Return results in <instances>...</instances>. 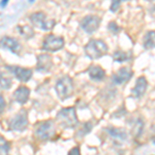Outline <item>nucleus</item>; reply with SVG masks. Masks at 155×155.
<instances>
[{
	"label": "nucleus",
	"instance_id": "obj_1",
	"mask_svg": "<svg viewBox=\"0 0 155 155\" xmlns=\"http://www.w3.org/2000/svg\"><path fill=\"white\" fill-rule=\"evenodd\" d=\"M84 51L90 59L95 60L101 58L107 53V46L101 39H91L85 46Z\"/></svg>",
	"mask_w": 155,
	"mask_h": 155
},
{
	"label": "nucleus",
	"instance_id": "obj_2",
	"mask_svg": "<svg viewBox=\"0 0 155 155\" xmlns=\"http://www.w3.org/2000/svg\"><path fill=\"white\" fill-rule=\"evenodd\" d=\"M57 121L64 128H74V127H77L79 121H78V117L76 114V109L71 107L60 110L58 114H57Z\"/></svg>",
	"mask_w": 155,
	"mask_h": 155
},
{
	"label": "nucleus",
	"instance_id": "obj_3",
	"mask_svg": "<svg viewBox=\"0 0 155 155\" xmlns=\"http://www.w3.org/2000/svg\"><path fill=\"white\" fill-rule=\"evenodd\" d=\"M30 21H31L34 27H37V28L41 30H46V31L52 30L56 25V22H55L54 19H50L42 12H37L32 14L30 16Z\"/></svg>",
	"mask_w": 155,
	"mask_h": 155
},
{
	"label": "nucleus",
	"instance_id": "obj_4",
	"mask_svg": "<svg viewBox=\"0 0 155 155\" xmlns=\"http://www.w3.org/2000/svg\"><path fill=\"white\" fill-rule=\"evenodd\" d=\"M55 89L58 94V97L62 101L71 97L74 92V83H72L71 78H69L68 76L61 78L56 83Z\"/></svg>",
	"mask_w": 155,
	"mask_h": 155
},
{
	"label": "nucleus",
	"instance_id": "obj_5",
	"mask_svg": "<svg viewBox=\"0 0 155 155\" xmlns=\"http://www.w3.org/2000/svg\"><path fill=\"white\" fill-rule=\"evenodd\" d=\"M55 134L54 122L51 120L44 121L37 125L35 129V136L41 141H48Z\"/></svg>",
	"mask_w": 155,
	"mask_h": 155
},
{
	"label": "nucleus",
	"instance_id": "obj_6",
	"mask_svg": "<svg viewBox=\"0 0 155 155\" xmlns=\"http://www.w3.org/2000/svg\"><path fill=\"white\" fill-rule=\"evenodd\" d=\"M28 126V115L26 110H21L18 114H16L9 121V128L15 131H23Z\"/></svg>",
	"mask_w": 155,
	"mask_h": 155
},
{
	"label": "nucleus",
	"instance_id": "obj_7",
	"mask_svg": "<svg viewBox=\"0 0 155 155\" xmlns=\"http://www.w3.org/2000/svg\"><path fill=\"white\" fill-rule=\"evenodd\" d=\"M64 47V39L63 37L56 36L53 34L47 35L42 42V50L47 52H56L61 50Z\"/></svg>",
	"mask_w": 155,
	"mask_h": 155
},
{
	"label": "nucleus",
	"instance_id": "obj_8",
	"mask_svg": "<svg viewBox=\"0 0 155 155\" xmlns=\"http://www.w3.org/2000/svg\"><path fill=\"white\" fill-rule=\"evenodd\" d=\"M101 20L98 16L89 15V16H86L85 18H83L80 25H81V28L83 29L85 32L91 34L98 29L99 25H101Z\"/></svg>",
	"mask_w": 155,
	"mask_h": 155
},
{
	"label": "nucleus",
	"instance_id": "obj_9",
	"mask_svg": "<svg viewBox=\"0 0 155 155\" xmlns=\"http://www.w3.org/2000/svg\"><path fill=\"white\" fill-rule=\"evenodd\" d=\"M6 68H8L19 81L24 83L28 82L32 78V71L30 68H25L21 66H6Z\"/></svg>",
	"mask_w": 155,
	"mask_h": 155
},
{
	"label": "nucleus",
	"instance_id": "obj_10",
	"mask_svg": "<svg viewBox=\"0 0 155 155\" xmlns=\"http://www.w3.org/2000/svg\"><path fill=\"white\" fill-rule=\"evenodd\" d=\"M0 47L8 50V51H11L12 53L16 55H19L20 52H21V45H20V42L17 39L9 36L2 37V39L0 41Z\"/></svg>",
	"mask_w": 155,
	"mask_h": 155
},
{
	"label": "nucleus",
	"instance_id": "obj_11",
	"mask_svg": "<svg viewBox=\"0 0 155 155\" xmlns=\"http://www.w3.org/2000/svg\"><path fill=\"white\" fill-rule=\"evenodd\" d=\"M52 65H53V62H52V58L50 55L42 54L37 56V65H36L37 71L49 72L51 71Z\"/></svg>",
	"mask_w": 155,
	"mask_h": 155
},
{
	"label": "nucleus",
	"instance_id": "obj_12",
	"mask_svg": "<svg viewBox=\"0 0 155 155\" xmlns=\"http://www.w3.org/2000/svg\"><path fill=\"white\" fill-rule=\"evenodd\" d=\"M132 77V71L127 67H122L113 76V81L116 85H122L128 82Z\"/></svg>",
	"mask_w": 155,
	"mask_h": 155
},
{
	"label": "nucleus",
	"instance_id": "obj_13",
	"mask_svg": "<svg viewBox=\"0 0 155 155\" xmlns=\"http://www.w3.org/2000/svg\"><path fill=\"white\" fill-rule=\"evenodd\" d=\"M148 87V82H147L146 78L145 77H140L137 78V82H136V86L132 89V95L134 97H141L145 94Z\"/></svg>",
	"mask_w": 155,
	"mask_h": 155
},
{
	"label": "nucleus",
	"instance_id": "obj_14",
	"mask_svg": "<svg viewBox=\"0 0 155 155\" xmlns=\"http://www.w3.org/2000/svg\"><path fill=\"white\" fill-rule=\"evenodd\" d=\"M107 132L109 134V136H111L112 139H114L116 142L122 143V142L127 141V132L125 129L123 128H116V127H111V128H107Z\"/></svg>",
	"mask_w": 155,
	"mask_h": 155
},
{
	"label": "nucleus",
	"instance_id": "obj_15",
	"mask_svg": "<svg viewBox=\"0 0 155 155\" xmlns=\"http://www.w3.org/2000/svg\"><path fill=\"white\" fill-rule=\"evenodd\" d=\"M30 95V90L29 88L25 86H20L19 88L16 89V91L14 92V98L17 102L21 104H26L27 101L29 99Z\"/></svg>",
	"mask_w": 155,
	"mask_h": 155
},
{
	"label": "nucleus",
	"instance_id": "obj_16",
	"mask_svg": "<svg viewBox=\"0 0 155 155\" xmlns=\"http://www.w3.org/2000/svg\"><path fill=\"white\" fill-rule=\"evenodd\" d=\"M88 74L94 81H101L106 78V71L99 65H93L88 69Z\"/></svg>",
	"mask_w": 155,
	"mask_h": 155
},
{
	"label": "nucleus",
	"instance_id": "obj_17",
	"mask_svg": "<svg viewBox=\"0 0 155 155\" xmlns=\"http://www.w3.org/2000/svg\"><path fill=\"white\" fill-rule=\"evenodd\" d=\"M154 31H148L145 34L144 38H143V46L145 49L147 50H151L154 48Z\"/></svg>",
	"mask_w": 155,
	"mask_h": 155
},
{
	"label": "nucleus",
	"instance_id": "obj_18",
	"mask_svg": "<svg viewBox=\"0 0 155 155\" xmlns=\"http://www.w3.org/2000/svg\"><path fill=\"white\" fill-rule=\"evenodd\" d=\"M130 54L123 51H116L113 55V59L115 62H125L128 59H130Z\"/></svg>",
	"mask_w": 155,
	"mask_h": 155
},
{
	"label": "nucleus",
	"instance_id": "obj_19",
	"mask_svg": "<svg viewBox=\"0 0 155 155\" xmlns=\"http://www.w3.org/2000/svg\"><path fill=\"white\" fill-rule=\"evenodd\" d=\"M11 144L3 137H0V155H9Z\"/></svg>",
	"mask_w": 155,
	"mask_h": 155
},
{
	"label": "nucleus",
	"instance_id": "obj_20",
	"mask_svg": "<svg viewBox=\"0 0 155 155\" xmlns=\"http://www.w3.org/2000/svg\"><path fill=\"white\" fill-rule=\"evenodd\" d=\"M144 130V122L141 119H137L132 124V134L136 137H139Z\"/></svg>",
	"mask_w": 155,
	"mask_h": 155
},
{
	"label": "nucleus",
	"instance_id": "obj_21",
	"mask_svg": "<svg viewBox=\"0 0 155 155\" xmlns=\"http://www.w3.org/2000/svg\"><path fill=\"white\" fill-rule=\"evenodd\" d=\"M12 85V79L6 76H4L3 74H0V88L2 89H8Z\"/></svg>",
	"mask_w": 155,
	"mask_h": 155
},
{
	"label": "nucleus",
	"instance_id": "obj_22",
	"mask_svg": "<svg viewBox=\"0 0 155 155\" xmlns=\"http://www.w3.org/2000/svg\"><path fill=\"white\" fill-rule=\"evenodd\" d=\"M92 129V123L91 122H86V123L84 124L83 127H82L81 129H80V131L78 132V136L80 137H84L85 134H87L88 132Z\"/></svg>",
	"mask_w": 155,
	"mask_h": 155
},
{
	"label": "nucleus",
	"instance_id": "obj_23",
	"mask_svg": "<svg viewBox=\"0 0 155 155\" xmlns=\"http://www.w3.org/2000/svg\"><path fill=\"white\" fill-rule=\"evenodd\" d=\"M124 1H129V0H112V3H111V6H110V11L112 12H118L120 5H121L122 2Z\"/></svg>",
	"mask_w": 155,
	"mask_h": 155
},
{
	"label": "nucleus",
	"instance_id": "obj_24",
	"mask_svg": "<svg viewBox=\"0 0 155 155\" xmlns=\"http://www.w3.org/2000/svg\"><path fill=\"white\" fill-rule=\"evenodd\" d=\"M109 30L113 31L114 33H117V32L120 31V27L115 22H111V23H109Z\"/></svg>",
	"mask_w": 155,
	"mask_h": 155
},
{
	"label": "nucleus",
	"instance_id": "obj_25",
	"mask_svg": "<svg viewBox=\"0 0 155 155\" xmlns=\"http://www.w3.org/2000/svg\"><path fill=\"white\" fill-rule=\"evenodd\" d=\"M5 107H6V102H5V99H4V97L0 94V115L4 112V110H5Z\"/></svg>",
	"mask_w": 155,
	"mask_h": 155
},
{
	"label": "nucleus",
	"instance_id": "obj_26",
	"mask_svg": "<svg viewBox=\"0 0 155 155\" xmlns=\"http://www.w3.org/2000/svg\"><path fill=\"white\" fill-rule=\"evenodd\" d=\"M68 155H81V153H80V148L79 147H74V148H72L71 151H69Z\"/></svg>",
	"mask_w": 155,
	"mask_h": 155
},
{
	"label": "nucleus",
	"instance_id": "obj_27",
	"mask_svg": "<svg viewBox=\"0 0 155 155\" xmlns=\"http://www.w3.org/2000/svg\"><path fill=\"white\" fill-rule=\"evenodd\" d=\"M9 0H1V2H0V6L1 7H5L6 4L8 3Z\"/></svg>",
	"mask_w": 155,
	"mask_h": 155
},
{
	"label": "nucleus",
	"instance_id": "obj_28",
	"mask_svg": "<svg viewBox=\"0 0 155 155\" xmlns=\"http://www.w3.org/2000/svg\"><path fill=\"white\" fill-rule=\"evenodd\" d=\"M33 1H34V0H29V2H31V3H32Z\"/></svg>",
	"mask_w": 155,
	"mask_h": 155
}]
</instances>
